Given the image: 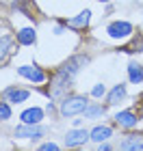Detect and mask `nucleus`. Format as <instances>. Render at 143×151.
<instances>
[{
	"label": "nucleus",
	"instance_id": "2",
	"mask_svg": "<svg viewBox=\"0 0 143 151\" xmlns=\"http://www.w3.org/2000/svg\"><path fill=\"white\" fill-rule=\"evenodd\" d=\"M46 129L39 127V123H24V125L15 127V136L17 138H39L44 136Z\"/></svg>",
	"mask_w": 143,
	"mask_h": 151
},
{
	"label": "nucleus",
	"instance_id": "19",
	"mask_svg": "<svg viewBox=\"0 0 143 151\" xmlns=\"http://www.w3.org/2000/svg\"><path fill=\"white\" fill-rule=\"evenodd\" d=\"M59 147L54 145V142H46V145H41V151H57Z\"/></svg>",
	"mask_w": 143,
	"mask_h": 151
},
{
	"label": "nucleus",
	"instance_id": "18",
	"mask_svg": "<svg viewBox=\"0 0 143 151\" xmlns=\"http://www.w3.org/2000/svg\"><path fill=\"white\" fill-rule=\"evenodd\" d=\"M100 112H102V108H87L83 114L85 116H95V114H100Z\"/></svg>",
	"mask_w": 143,
	"mask_h": 151
},
{
	"label": "nucleus",
	"instance_id": "1",
	"mask_svg": "<svg viewBox=\"0 0 143 151\" xmlns=\"http://www.w3.org/2000/svg\"><path fill=\"white\" fill-rule=\"evenodd\" d=\"M87 101L85 97H80V95H74V97H65L61 101V114L63 116H74V114H80L87 110Z\"/></svg>",
	"mask_w": 143,
	"mask_h": 151
},
{
	"label": "nucleus",
	"instance_id": "8",
	"mask_svg": "<svg viewBox=\"0 0 143 151\" xmlns=\"http://www.w3.org/2000/svg\"><path fill=\"white\" fill-rule=\"evenodd\" d=\"M28 91H24V88H9V91L4 93V97L9 99V101H13V104H22V101H26L28 99Z\"/></svg>",
	"mask_w": 143,
	"mask_h": 151
},
{
	"label": "nucleus",
	"instance_id": "11",
	"mask_svg": "<svg viewBox=\"0 0 143 151\" xmlns=\"http://www.w3.org/2000/svg\"><path fill=\"white\" fill-rule=\"evenodd\" d=\"M35 39L37 37H35V30H33V28H22L17 32V41L22 45H33V43H35Z\"/></svg>",
	"mask_w": 143,
	"mask_h": 151
},
{
	"label": "nucleus",
	"instance_id": "7",
	"mask_svg": "<svg viewBox=\"0 0 143 151\" xmlns=\"http://www.w3.org/2000/svg\"><path fill=\"white\" fill-rule=\"evenodd\" d=\"M111 134H113V129L108 127V125H98V127H93V129H91L89 138L95 140V142H102V140L111 138Z\"/></svg>",
	"mask_w": 143,
	"mask_h": 151
},
{
	"label": "nucleus",
	"instance_id": "9",
	"mask_svg": "<svg viewBox=\"0 0 143 151\" xmlns=\"http://www.w3.org/2000/svg\"><path fill=\"white\" fill-rule=\"evenodd\" d=\"M115 121H117L121 127H134V125H137V116H134L130 110L117 112V114H115Z\"/></svg>",
	"mask_w": 143,
	"mask_h": 151
},
{
	"label": "nucleus",
	"instance_id": "15",
	"mask_svg": "<svg viewBox=\"0 0 143 151\" xmlns=\"http://www.w3.org/2000/svg\"><path fill=\"white\" fill-rule=\"evenodd\" d=\"M89 17H91V11H83L78 17H74V19H70V24L72 26H87V22H89Z\"/></svg>",
	"mask_w": 143,
	"mask_h": 151
},
{
	"label": "nucleus",
	"instance_id": "3",
	"mask_svg": "<svg viewBox=\"0 0 143 151\" xmlns=\"http://www.w3.org/2000/svg\"><path fill=\"white\" fill-rule=\"evenodd\" d=\"M106 32H108V37H113V39H126V37H130V32H132V24H128V22H113L106 28Z\"/></svg>",
	"mask_w": 143,
	"mask_h": 151
},
{
	"label": "nucleus",
	"instance_id": "6",
	"mask_svg": "<svg viewBox=\"0 0 143 151\" xmlns=\"http://www.w3.org/2000/svg\"><path fill=\"white\" fill-rule=\"evenodd\" d=\"M20 119H22V123H39L44 119V110L41 108H28L20 114Z\"/></svg>",
	"mask_w": 143,
	"mask_h": 151
},
{
	"label": "nucleus",
	"instance_id": "20",
	"mask_svg": "<svg viewBox=\"0 0 143 151\" xmlns=\"http://www.w3.org/2000/svg\"><path fill=\"white\" fill-rule=\"evenodd\" d=\"M98 2H111V0H98Z\"/></svg>",
	"mask_w": 143,
	"mask_h": 151
},
{
	"label": "nucleus",
	"instance_id": "5",
	"mask_svg": "<svg viewBox=\"0 0 143 151\" xmlns=\"http://www.w3.org/2000/svg\"><path fill=\"white\" fill-rule=\"evenodd\" d=\"M87 138H89V132H87V129H72V132H67V136H65V145L76 147V145H83Z\"/></svg>",
	"mask_w": 143,
	"mask_h": 151
},
{
	"label": "nucleus",
	"instance_id": "17",
	"mask_svg": "<svg viewBox=\"0 0 143 151\" xmlns=\"http://www.w3.org/2000/svg\"><path fill=\"white\" fill-rule=\"evenodd\" d=\"M104 93H106V86H104V84H95V86H93V91H91L93 97H102Z\"/></svg>",
	"mask_w": 143,
	"mask_h": 151
},
{
	"label": "nucleus",
	"instance_id": "14",
	"mask_svg": "<svg viewBox=\"0 0 143 151\" xmlns=\"http://www.w3.org/2000/svg\"><path fill=\"white\" fill-rule=\"evenodd\" d=\"M11 45H13V39L11 37H2V39H0V63H2L4 56L11 52Z\"/></svg>",
	"mask_w": 143,
	"mask_h": 151
},
{
	"label": "nucleus",
	"instance_id": "10",
	"mask_svg": "<svg viewBox=\"0 0 143 151\" xmlns=\"http://www.w3.org/2000/svg\"><path fill=\"white\" fill-rule=\"evenodd\" d=\"M128 78H130V82H134V84L143 82V67L137 65V63H130L128 65Z\"/></svg>",
	"mask_w": 143,
	"mask_h": 151
},
{
	"label": "nucleus",
	"instance_id": "4",
	"mask_svg": "<svg viewBox=\"0 0 143 151\" xmlns=\"http://www.w3.org/2000/svg\"><path fill=\"white\" fill-rule=\"evenodd\" d=\"M17 73L20 76H24V78H28L30 82H44L46 80V73L39 69V67H30V65H22V67H17Z\"/></svg>",
	"mask_w": 143,
	"mask_h": 151
},
{
	"label": "nucleus",
	"instance_id": "13",
	"mask_svg": "<svg viewBox=\"0 0 143 151\" xmlns=\"http://www.w3.org/2000/svg\"><path fill=\"white\" fill-rule=\"evenodd\" d=\"M121 149H143V140L137 136H126L121 142Z\"/></svg>",
	"mask_w": 143,
	"mask_h": 151
},
{
	"label": "nucleus",
	"instance_id": "16",
	"mask_svg": "<svg viewBox=\"0 0 143 151\" xmlns=\"http://www.w3.org/2000/svg\"><path fill=\"white\" fill-rule=\"evenodd\" d=\"M7 119H11V108L4 101H0V121H7Z\"/></svg>",
	"mask_w": 143,
	"mask_h": 151
},
{
	"label": "nucleus",
	"instance_id": "12",
	"mask_svg": "<svg viewBox=\"0 0 143 151\" xmlns=\"http://www.w3.org/2000/svg\"><path fill=\"white\" fill-rule=\"evenodd\" d=\"M124 97H126V86H124V84H117L111 93H108V104L115 106V104H119Z\"/></svg>",
	"mask_w": 143,
	"mask_h": 151
}]
</instances>
